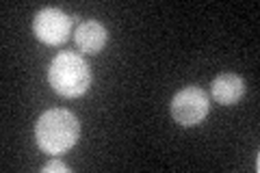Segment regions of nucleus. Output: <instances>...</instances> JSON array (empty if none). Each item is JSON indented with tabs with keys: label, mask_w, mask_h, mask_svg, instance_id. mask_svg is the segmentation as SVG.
<instances>
[{
	"label": "nucleus",
	"mask_w": 260,
	"mask_h": 173,
	"mask_svg": "<svg viewBox=\"0 0 260 173\" xmlns=\"http://www.w3.org/2000/svg\"><path fill=\"white\" fill-rule=\"evenodd\" d=\"M210 93H213L217 104L232 106L245 93V82L237 74H219L213 80V85H210Z\"/></svg>",
	"instance_id": "39448f33"
},
{
	"label": "nucleus",
	"mask_w": 260,
	"mask_h": 173,
	"mask_svg": "<svg viewBox=\"0 0 260 173\" xmlns=\"http://www.w3.org/2000/svg\"><path fill=\"white\" fill-rule=\"evenodd\" d=\"M70 28H72V20L61 9H54V7L42 9L35 15V22H32V30H35L37 39H42L48 46L63 44L70 35Z\"/></svg>",
	"instance_id": "20e7f679"
},
{
	"label": "nucleus",
	"mask_w": 260,
	"mask_h": 173,
	"mask_svg": "<svg viewBox=\"0 0 260 173\" xmlns=\"http://www.w3.org/2000/svg\"><path fill=\"white\" fill-rule=\"evenodd\" d=\"M48 82L59 95L78 97L91 85V72L80 54L61 52L54 56L50 67H48Z\"/></svg>",
	"instance_id": "f03ea898"
},
{
	"label": "nucleus",
	"mask_w": 260,
	"mask_h": 173,
	"mask_svg": "<svg viewBox=\"0 0 260 173\" xmlns=\"http://www.w3.org/2000/svg\"><path fill=\"white\" fill-rule=\"evenodd\" d=\"M44 173H52V171H61V173H70V167L68 164H63L61 160H52V162H48L46 167L42 169Z\"/></svg>",
	"instance_id": "0eeeda50"
},
{
	"label": "nucleus",
	"mask_w": 260,
	"mask_h": 173,
	"mask_svg": "<svg viewBox=\"0 0 260 173\" xmlns=\"http://www.w3.org/2000/svg\"><path fill=\"white\" fill-rule=\"evenodd\" d=\"M208 115V95L200 87H186L172 100V117L180 126H198Z\"/></svg>",
	"instance_id": "7ed1b4c3"
},
{
	"label": "nucleus",
	"mask_w": 260,
	"mask_h": 173,
	"mask_svg": "<svg viewBox=\"0 0 260 173\" xmlns=\"http://www.w3.org/2000/svg\"><path fill=\"white\" fill-rule=\"evenodd\" d=\"M80 136V123L74 113L65 109H50L37 119L35 139L39 150L56 156L72 150Z\"/></svg>",
	"instance_id": "f257e3e1"
},
{
	"label": "nucleus",
	"mask_w": 260,
	"mask_h": 173,
	"mask_svg": "<svg viewBox=\"0 0 260 173\" xmlns=\"http://www.w3.org/2000/svg\"><path fill=\"white\" fill-rule=\"evenodd\" d=\"M107 39H109L107 28L95 20H87L83 24H78L76 28V46L80 52H87V54L100 52L107 46Z\"/></svg>",
	"instance_id": "423d86ee"
}]
</instances>
